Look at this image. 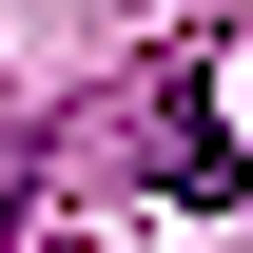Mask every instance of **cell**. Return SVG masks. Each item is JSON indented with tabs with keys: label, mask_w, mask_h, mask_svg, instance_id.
<instances>
[{
	"label": "cell",
	"mask_w": 253,
	"mask_h": 253,
	"mask_svg": "<svg viewBox=\"0 0 253 253\" xmlns=\"http://www.w3.org/2000/svg\"><path fill=\"white\" fill-rule=\"evenodd\" d=\"M20 195H39V156H0V234H20Z\"/></svg>",
	"instance_id": "7a4b0ae2"
},
{
	"label": "cell",
	"mask_w": 253,
	"mask_h": 253,
	"mask_svg": "<svg viewBox=\"0 0 253 253\" xmlns=\"http://www.w3.org/2000/svg\"><path fill=\"white\" fill-rule=\"evenodd\" d=\"M136 175H156L175 214H234V195H253L234 117H214V78H156V117H136Z\"/></svg>",
	"instance_id": "6da1fadb"
}]
</instances>
